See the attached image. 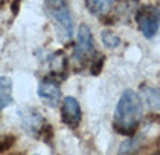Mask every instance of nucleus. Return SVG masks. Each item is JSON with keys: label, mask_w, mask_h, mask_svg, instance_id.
<instances>
[{"label": "nucleus", "mask_w": 160, "mask_h": 155, "mask_svg": "<svg viewBox=\"0 0 160 155\" xmlns=\"http://www.w3.org/2000/svg\"><path fill=\"white\" fill-rule=\"evenodd\" d=\"M142 119V101L134 90L128 89L121 94L114 109L113 127L117 133L134 136Z\"/></svg>", "instance_id": "1"}, {"label": "nucleus", "mask_w": 160, "mask_h": 155, "mask_svg": "<svg viewBox=\"0 0 160 155\" xmlns=\"http://www.w3.org/2000/svg\"><path fill=\"white\" fill-rule=\"evenodd\" d=\"M45 10L49 14V17L54 21L57 33L60 35V39L68 40L72 36L74 21L71 17V11L66 2L54 0V2H46Z\"/></svg>", "instance_id": "2"}, {"label": "nucleus", "mask_w": 160, "mask_h": 155, "mask_svg": "<svg viewBox=\"0 0 160 155\" xmlns=\"http://www.w3.org/2000/svg\"><path fill=\"white\" fill-rule=\"evenodd\" d=\"M135 21L145 38H153L160 26V10L156 6H142L135 14Z\"/></svg>", "instance_id": "3"}, {"label": "nucleus", "mask_w": 160, "mask_h": 155, "mask_svg": "<svg viewBox=\"0 0 160 155\" xmlns=\"http://www.w3.org/2000/svg\"><path fill=\"white\" fill-rule=\"evenodd\" d=\"M95 53H96V50H95V42H93V36H92V31L88 25L82 24L78 29L77 44L74 47L72 57L78 64H84Z\"/></svg>", "instance_id": "4"}, {"label": "nucleus", "mask_w": 160, "mask_h": 155, "mask_svg": "<svg viewBox=\"0 0 160 155\" xmlns=\"http://www.w3.org/2000/svg\"><path fill=\"white\" fill-rule=\"evenodd\" d=\"M21 119V125H22L24 130L27 133H29L31 136H42V132L46 127L45 118L42 116V114L35 108H24L20 109L18 112Z\"/></svg>", "instance_id": "5"}, {"label": "nucleus", "mask_w": 160, "mask_h": 155, "mask_svg": "<svg viewBox=\"0 0 160 155\" xmlns=\"http://www.w3.org/2000/svg\"><path fill=\"white\" fill-rule=\"evenodd\" d=\"M82 112L79 103L74 97H66L61 107V121L70 127H78L81 123Z\"/></svg>", "instance_id": "6"}, {"label": "nucleus", "mask_w": 160, "mask_h": 155, "mask_svg": "<svg viewBox=\"0 0 160 155\" xmlns=\"http://www.w3.org/2000/svg\"><path fill=\"white\" fill-rule=\"evenodd\" d=\"M38 96L50 107H56L61 100V90L58 87L57 82L52 79H45L39 83L38 87Z\"/></svg>", "instance_id": "7"}, {"label": "nucleus", "mask_w": 160, "mask_h": 155, "mask_svg": "<svg viewBox=\"0 0 160 155\" xmlns=\"http://www.w3.org/2000/svg\"><path fill=\"white\" fill-rule=\"evenodd\" d=\"M13 103V82L8 76H0V109Z\"/></svg>", "instance_id": "8"}, {"label": "nucleus", "mask_w": 160, "mask_h": 155, "mask_svg": "<svg viewBox=\"0 0 160 155\" xmlns=\"http://www.w3.org/2000/svg\"><path fill=\"white\" fill-rule=\"evenodd\" d=\"M143 97L150 108L160 111V86L158 87H143Z\"/></svg>", "instance_id": "9"}, {"label": "nucleus", "mask_w": 160, "mask_h": 155, "mask_svg": "<svg viewBox=\"0 0 160 155\" xmlns=\"http://www.w3.org/2000/svg\"><path fill=\"white\" fill-rule=\"evenodd\" d=\"M112 6H113V2H104V0H99V2H96V0H88V2H85V7L92 14H95V16L106 14Z\"/></svg>", "instance_id": "10"}, {"label": "nucleus", "mask_w": 160, "mask_h": 155, "mask_svg": "<svg viewBox=\"0 0 160 155\" xmlns=\"http://www.w3.org/2000/svg\"><path fill=\"white\" fill-rule=\"evenodd\" d=\"M100 39H102V43L107 48H116L121 43L120 36L113 31H110V29H103V31L100 32Z\"/></svg>", "instance_id": "11"}, {"label": "nucleus", "mask_w": 160, "mask_h": 155, "mask_svg": "<svg viewBox=\"0 0 160 155\" xmlns=\"http://www.w3.org/2000/svg\"><path fill=\"white\" fill-rule=\"evenodd\" d=\"M104 65V57L100 56L99 58H96L93 62H92V66H91V74L92 75H99L102 72V68Z\"/></svg>", "instance_id": "12"}, {"label": "nucleus", "mask_w": 160, "mask_h": 155, "mask_svg": "<svg viewBox=\"0 0 160 155\" xmlns=\"http://www.w3.org/2000/svg\"><path fill=\"white\" fill-rule=\"evenodd\" d=\"M15 139L13 136H6V137H2L0 139V153H3V151L8 150V148H11V145L14 144Z\"/></svg>", "instance_id": "13"}]
</instances>
